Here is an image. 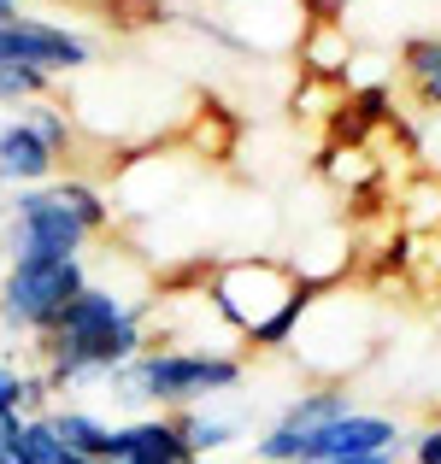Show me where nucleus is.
Segmentation results:
<instances>
[{
    "label": "nucleus",
    "mask_w": 441,
    "mask_h": 464,
    "mask_svg": "<svg viewBox=\"0 0 441 464\" xmlns=\"http://www.w3.org/2000/svg\"><path fill=\"white\" fill-rule=\"evenodd\" d=\"M147 300H124L118 288L89 283L59 312L54 335H42V371H47L42 382L54 388V394H65V388H77V382L106 388V376L147 353Z\"/></svg>",
    "instance_id": "nucleus-1"
},
{
    "label": "nucleus",
    "mask_w": 441,
    "mask_h": 464,
    "mask_svg": "<svg viewBox=\"0 0 441 464\" xmlns=\"http://www.w3.org/2000/svg\"><path fill=\"white\" fill-rule=\"evenodd\" d=\"M206 295H212L218 317L236 329L241 353H283L300 335V317L318 300V283L271 259H236L206 276Z\"/></svg>",
    "instance_id": "nucleus-2"
},
{
    "label": "nucleus",
    "mask_w": 441,
    "mask_h": 464,
    "mask_svg": "<svg viewBox=\"0 0 441 464\" xmlns=\"http://www.w3.org/2000/svg\"><path fill=\"white\" fill-rule=\"evenodd\" d=\"M106 224H113V200L89 177H59L42 188H18L6 200L0 247L6 259H83V247Z\"/></svg>",
    "instance_id": "nucleus-3"
},
{
    "label": "nucleus",
    "mask_w": 441,
    "mask_h": 464,
    "mask_svg": "<svg viewBox=\"0 0 441 464\" xmlns=\"http://www.w3.org/2000/svg\"><path fill=\"white\" fill-rule=\"evenodd\" d=\"M241 382H248V353H218V347H147L142 359H130L124 371L106 376L118 406H130V411H142V406L189 411Z\"/></svg>",
    "instance_id": "nucleus-4"
},
{
    "label": "nucleus",
    "mask_w": 441,
    "mask_h": 464,
    "mask_svg": "<svg viewBox=\"0 0 441 464\" xmlns=\"http://www.w3.org/2000/svg\"><path fill=\"white\" fill-rule=\"evenodd\" d=\"M89 288L83 259H6L0 276V329L6 335H54L59 312Z\"/></svg>",
    "instance_id": "nucleus-5"
},
{
    "label": "nucleus",
    "mask_w": 441,
    "mask_h": 464,
    "mask_svg": "<svg viewBox=\"0 0 441 464\" xmlns=\"http://www.w3.org/2000/svg\"><path fill=\"white\" fill-rule=\"evenodd\" d=\"M0 65H35V71H47V77H65V71L94 65V42L83 30L54 24V18L18 12L12 24H0Z\"/></svg>",
    "instance_id": "nucleus-6"
},
{
    "label": "nucleus",
    "mask_w": 441,
    "mask_h": 464,
    "mask_svg": "<svg viewBox=\"0 0 441 464\" xmlns=\"http://www.w3.org/2000/svg\"><path fill=\"white\" fill-rule=\"evenodd\" d=\"M407 447V423L388 418V411H348V418H329L324 430L300 435V464H329L348 453H400Z\"/></svg>",
    "instance_id": "nucleus-7"
},
{
    "label": "nucleus",
    "mask_w": 441,
    "mask_h": 464,
    "mask_svg": "<svg viewBox=\"0 0 441 464\" xmlns=\"http://www.w3.org/2000/svg\"><path fill=\"white\" fill-rule=\"evenodd\" d=\"M54 170H59L54 148H47L18 112L0 118V188H12V194L18 188H42V182H54Z\"/></svg>",
    "instance_id": "nucleus-8"
},
{
    "label": "nucleus",
    "mask_w": 441,
    "mask_h": 464,
    "mask_svg": "<svg viewBox=\"0 0 441 464\" xmlns=\"http://www.w3.org/2000/svg\"><path fill=\"white\" fill-rule=\"evenodd\" d=\"M400 71H407L412 94L430 112H441V30H418L400 42Z\"/></svg>",
    "instance_id": "nucleus-9"
},
{
    "label": "nucleus",
    "mask_w": 441,
    "mask_h": 464,
    "mask_svg": "<svg viewBox=\"0 0 441 464\" xmlns=\"http://www.w3.org/2000/svg\"><path fill=\"white\" fill-rule=\"evenodd\" d=\"M353 411V400H348V382H318V388H306V394H294L283 411H277V423L283 430H324L329 418H348Z\"/></svg>",
    "instance_id": "nucleus-10"
},
{
    "label": "nucleus",
    "mask_w": 441,
    "mask_h": 464,
    "mask_svg": "<svg viewBox=\"0 0 441 464\" xmlns=\"http://www.w3.org/2000/svg\"><path fill=\"white\" fill-rule=\"evenodd\" d=\"M42 418L54 423V435L71 447V453L113 459V423H101L94 411H83V406H54V411H42Z\"/></svg>",
    "instance_id": "nucleus-11"
},
{
    "label": "nucleus",
    "mask_w": 441,
    "mask_h": 464,
    "mask_svg": "<svg viewBox=\"0 0 441 464\" xmlns=\"http://www.w3.org/2000/svg\"><path fill=\"white\" fill-rule=\"evenodd\" d=\"M177 430H182V441H189V453L194 459H206V453H224V447H236V441H248V423H236V418H224V411H177Z\"/></svg>",
    "instance_id": "nucleus-12"
},
{
    "label": "nucleus",
    "mask_w": 441,
    "mask_h": 464,
    "mask_svg": "<svg viewBox=\"0 0 441 464\" xmlns=\"http://www.w3.org/2000/svg\"><path fill=\"white\" fill-rule=\"evenodd\" d=\"M18 118H24V124H30L42 141H47V148H54L59 165H65V159L77 153V124H71V112H65L59 101H30V106H18Z\"/></svg>",
    "instance_id": "nucleus-13"
},
{
    "label": "nucleus",
    "mask_w": 441,
    "mask_h": 464,
    "mask_svg": "<svg viewBox=\"0 0 441 464\" xmlns=\"http://www.w3.org/2000/svg\"><path fill=\"white\" fill-rule=\"evenodd\" d=\"M300 59L318 71V77H348V65H353V42H341L336 24H318V30H306V35H300Z\"/></svg>",
    "instance_id": "nucleus-14"
},
{
    "label": "nucleus",
    "mask_w": 441,
    "mask_h": 464,
    "mask_svg": "<svg viewBox=\"0 0 441 464\" xmlns=\"http://www.w3.org/2000/svg\"><path fill=\"white\" fill-rule=\"evenodd\" d=\"M47 394H54V388H47L42 376H24V371H12V364H0V411H24V418H42Z\"/></svg>",
    "instance_id": "nucleus-15"
},
{
    "label": "nucleus",
    "mask_w": 441,
    "mask_h": 464,
    "mask_svg": "<svg viewBox=\"0 0 441 464\" xmlns=\"http://www.w3.org/2000/svg\"><path fill=\"white\" fill-rule=\"evenodd\" d=\"M54 94V77L35 65H0V106H30V101H47Z\"/></svg>",
    "instance_id": "nucleus-16"
},
{
    "label": "nucleus",
    "mask_w": 441,
    "mask_h": 464,
    "mask_svg": "<svg viewBox=\"0 0 441 464\" xmlns=\"http://www.w3.org/2000/svg\"><path fill=\"white\" fill-rule=\"evenodd\" d=\"M395 212H400V224H407L412 236L436 229V224H441V182H436V177H418V182L407 188V200L395 206Z\"/></svg>",
    "instance_id": "nucleus-17"
},
{
    "label": "nucleus",
    "mask_w": 441,
    "mask_h": 464,
    "mask_svg": "<svg viewBox=\"0 0 441 464\" xmlns=\"http://www.w3.org/2000/svg\"><path fill=\"white\" fill-rule=\"evenodd\" d=\"M412 464H441V423H430V430L412 441Z\"/></svg>",
    "instance_id": "nucleus-18"
},
{
    "label": "nucleus",
    "mask_w": 441,
    "mask_h": 464,
    "mask_svg": "<svg viewBox=\"0 0 441 464\" xmlns=\"http://www.w3.org/2000/svg\"><path fill=\"white\" fill-rule=\"evenodd\" d=\"M329 464H395V453H348V459H329Z\"/></svg>",
    "instance_id": "nucleus-19"
},
{
    "label": "nucleus",
    "mask_w": 441,
    "mask_h": 464,
    "mask_svg": "<svg viewBox=\"0 0 441 464\" xmlns=\"http://www.w3.org/2000/svg\"><path fill=\"white\" fill-rule=\"evenodd\" d=\"M18 12H24V0H0V24H12Z\"/></svg>",
    "instance_id": "nucleus-20"
},
{
    "label": "nucleus",
    "mask_w": 441,
    "mask_h": 464,
    "mask_svg": "<svg viewBox=\"0 0 441 464\" xmlns=\"http://www.w3.org/2000/svg\"><path fill=\"white\" fill-rule=\"evenodd\" d=\"M194 464H206V459H194Z\"/></svg>",
    "instance_id": "nucleus-21"
},
{
    "label": "nucleus",
    "mask_w": 441,
    "mask_h": 464,
    "mask_svg": "<svg viewBox=\"0 0 441 464\" xmlns=\"http://www.w3.org/2000/svg\"><path fill=\"white\" fill-rule=\"evenodd\" d=\"M42 6H47V0H42Z\"/></svg>",
    "instance_id": "nucleus-22"
}]
</instances>
